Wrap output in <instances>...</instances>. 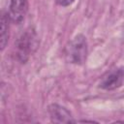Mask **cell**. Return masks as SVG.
<instances>
[{
	"instance_id": "6da1fadb",
	"label": "cell",
	"mask_w": 124,
	"mask_h": 124,
	"mask_svg": "<svg viewBox=\"0 0 124 124\" xmlns=\"http://www.w3.org/2000/svg\"><path fill=\"white\" fill-rule=\"evenodd\" d=\"M38 46V38L33 29H28L20 35L16 43V55L21 63L28 60L29 56Z\"/></svg>"
},
{
	"instance_id": "7a4b0ae2",
	"label": "cell",
	"mask_w": 124,
	"mask_h": 124,
	"mask_svg": "<svg viewBox=\"0 0 124 124\" xmlns=\"http://www.w3.org/2000/svg\"><path fill=\"white\" fill-rule=\"evenodd\" d=\"M66 60L73 64H82L87 56V42L83 35H77L66 46Z\"/></svg>"
},
{
	"instance_id": "3957f363",
	"label": "cell",
	"mask_w": 124,
	"mask_h": 124,
	"mask_svg": "<svg viewBox=\"0 0 124 124\" xmlns=\"http://www.w3.org/2000/svg\"><path fill=\"white\" fill-rule=\"evenodd\" d=\"M124 84V67H119L107 74L100 82V87L105 90H113Z\"/></svg>"
},
{
	"instance_id": "277c9868",
	"label": "cell",
	"mask_w": 124,
	"mask_h": 124,
	"mask_svg": "<svg viewBox=\"0 0 124 124\" xmlns=\"http://www.w3.org/2000/svg\"><path fill=\"white\" fill-rule=\"evenodd\" d=\"M28 1L27 0H11L9 7V17L14 23H20L27 13Z\"/></svg>"
},
{
	"instance_id": "5b68a950",
	"label": "cell",
	"mask_w": 124,
	"mask_h": 124,
	"mask_svg": "<svg viewBox=\"0 0 124 124\" xmlns=\"http://www.w3.org/2000/svg\"><path fill=\"white\" fill-rule=\"evenodd\" d=\"M50 119L54 123H73L76 120L73 118L71 112L64 107L57 104H52L48 107Z\"/></svg>"
},
{
	"instance_id": "8992f818",
	"label": "cell",
	"mask_w": 124,
	"mask_h": 124,
	"mask_svg": "<svg viewBox=\"0 0 124 124\" xmlns=\"http://www.w3.org/2000/svg\"><path fill=\"white\" fill-rule=\"evenodd\" d=\"M10 17L8 14L3 13L1 16V35H0V44H1V49H4L8 40H9V21Z\"/></svg>"
},
{
	"instance_id": "52a82bcc",
	"label": "cell",
	"mask_w": 124,
	"mask_h": 124,
	"mask_svg": "<svg viewBox=\"0 0 124 124\" xmlns=\"http://www.w3.org/2000/svg\"><path fill=\"white\" fill-rule=\"evenodd\" d=\"M56 3L60 6H63V7H66V6H69L71 5L72 3H74L75 0H55Z\"/></svg>"
}]
</instances>
